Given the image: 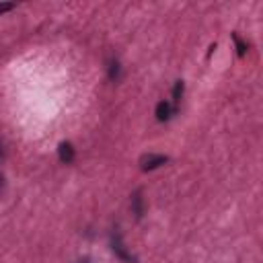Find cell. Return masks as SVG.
<instances>
[{"mask_svg": "<svg viewBox=\"0 0 263 263\" xmlns=\"http://www.w3.org/2000/svg\"><path fill=\"white\" fill-rule=\"evenodd\" d=\"M58 156H60V161H62L64 165H70V163L74 161V156H76L74 146L70 144V142H62V144L58 146Z\"/></svg>", "mask_w": 263, "mask_h": 263, "instance_id": "cell-5", "label": "cell"}, {"mask_svg": "<svg viewBox=\"0 0 263 263\" xmlns=\"http://www.w3.org/2000/svg\"><path fill=\"white\" fill-rule=\"evenodd\" d=\"M111 249H113L115 257H117V259H121L124 263H136V257L128 251L124 239H121V233H117V231L111 235Z\"/></svg>", "mask_w": 263, "mask_h": 263, "instance_id": "cell-1", "label": "cell"}, {"mask_svg": "<svg viewBox=\"0 0 263 263\" xmlns=\"http://www.w3.org/2000/svg\"><path fill=\"white\" fill-rule=\"evenodd\" d=\"M16 4L14 2H0V14H4V12H8V10H12Z\"/></svg>", "mask_w": 263, "mask_h": 263, "instance_id": "cell-9", "label": "cell"}, {"mask_svg": "<svg viewBox=\"0 0 263 263\" xmlns=\"http://www.w3.org/2000/svg\"><path fill=\"white\" fill-rule=\"evenodd\" d=\"M4 187V177H2V173H0V189Z\"/></svg>", "mask_w": 263, "mask_h": 263, "instance_id": "cell-12", "label": "cell"}, {"mask_svg": "<svg viewBox=\"0 0 263 263\" xmlns=\"http://www.w3.org/2000/svg\"><path fill=\"white\" fill-rule=\"evenodd\" d=\"M107 72H109V80H111V82H119V78H121V64H119L115 58L109 60Z\"/></svg>", "mask_w": 263, "mask_h": 263, "instance_id": "cell-7", "label": "cell"}, {"mask_svg": "<svg viewBox=\"0 0 263 263\" xmlns=\"http://www.w3.org/2000/svg\"><path fill=\"white\" fill-rule=\"evenodd\" d=\"M76 263H91V259H89V257H82V259H78Z\"/></svg>", "mask_w": 263, "mask_h": 263, "instance_id": "cell-11", "label": "cell"}, {"mask_svg": "<svg viewBox=\"0 0 263 263\" xmlns=\"http://www.w3.org/2000/svg\"><path fill=\"white\" fill-rule=\"evenodd\" d=\"M132 212L140 220L144 216V198H142V189H136L132 194Z\"/></svg>", "mask_w": 263, "mask_h": 263, "instance_id": "cell-4", "label": "cell"}, {"mask_svg": "<svg viewBox=\"0 0 263 263\" xmlns=\"http://www.w3.org/2000/svg\"><path fill=\"white\" fill-rule=\"evenodd\" d=\"M2 161H4V146L0 144V163H2Z\"/></svg>", "mask_w": 263, "mask_h": 263, "instance_id": "cell-10", "label": "cell"}, {"mask_svg": "<svg viewBox=\"0 0 263 263\" xmlns=\"http://www.w3.org/2000/svg\"><path fill=\"white\" fill-rule=\"evenodd\" d=\"M233 41H235V45H237V54H239V58H245V54H247V43H245V41L241 39V35H239V33H233Z\"/></svg>", "mask_w": 263, "mask_h": 263, "instance_id": "cell-8", "label": "cell"}, {"mask_svg": "<svg viewBox=\"0 0 263 263\" xmlns=\"http://www.w3.org/2000/svg\"><path fill=\"white\" fill-rule=\"evenodd\" d=\"M183 93H185V84H183V80H177V82H175V86H173V103H171L175 113H179V105H181Z\"/></svg>", "mask_w": 263, "mask_h": 263, "instance_id": "cell-6", "label": "cell"}, {"mask_svg": "<svg viewBox=\"0 0 263 263\" xmlns=\"http://www.w3.org/2000/svg\"><path fill=\"white\" fill-rule=\"evenodd\" d=\"M154 115H156V119H159V121H169L173 115H177V113H175L173 105L169 101H159V103H156Z\"/></svg>", "mask_w": 263, "mask_h": 263, "instance_id": "cell-3", "label": "cell"}, {"mask_svg": "<svg viewBox=\"0 0 263 263\" xmlns=\"http://www.w3.org/2000/svg\"><path fill=\"white\" fill-rule=\"evenodd\" d=\"M167 163H169V156L150 152V154H144L142 159H140V169H142V171H154V169H159V167H163Z\"/></svg>", "mask_w": 263, "mask_h": 263, "instance_id": "cell-2", "label": "cell"}]
</instances>
